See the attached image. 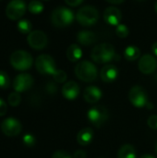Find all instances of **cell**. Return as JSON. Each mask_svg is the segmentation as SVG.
<instances>
[{
    "label": "cell",
    "mask_w": 157,
    "mask_h": 158,
    "mask_svg": "<svg viewBox=\"0 0 157 158\" xmlns=\"http://www.w3.org/2000/svg\"><path fill=\"white\" fill-rule=\"evenodd\" d=\"M91 57L98 64H105L112 60L118 59L115 47L108 43H103L95 45L92 50Z\"/></svg>",
    "instance_id": "obj_1"
},
{
    "label": "cell",
    "mask_w": 157,
    "mask_h": 158,
    "mask_svg": "<svg viewBox=\"0 0 157 158\" xmlns=\"http://www.w3.org/2000/svg\"><path fill=\"white\" fill-rule=\"evenodd\" d=\"M75 74L81 81L85 82H92L97 79L98 71L93 63L88 60H82L76 65Z\"/></svg>",
    "instance_id": "obj_2"
},
{
    "label": "cell",
    "mask_w": 157,
    "mask_h": 158,
    "mask_svg": "<svg viewBox=\"0 0 157 158\" xmlns=\"http://www.w3.org/2000/svg\"><path fill=\"white\" fill-rule=\"evenodd\" d=\"M75 19L74 12L65 6H59L53 10L51 14V22L57 28H65L70 25Z\"/></svg>",
    "instance_id": "obj_3"
},
{
    "label": "cell",
    "mask_w": 157,
    "mask_h": 158,
    "mask_svg": "<svg viewBox=\"0 0 157 158\" xmlns=\"http://www.w3.org/2000/svg\"><path fill=\"white\" fill-rule=\"evenodd\" d=\"M76 19L82 26L94 25L99 19V11L93 6H82L76 13Z\"/></svg>",
    "instance_id": "obj_4"
},
{
    "label": "cell",
    "mask_w": 157,
    "mask_h": 158,
    "mask_svg": "<svg viewBox=\"0 0 157 158\" xmlns=\"http://www.w3.org/2000/svg\"><path fill=\"white\" fill-rule=\"evenodd\" d=\"M32 63L31 55L24 50H17L10 56V64L17 70H27L31 69Z\"/></svg>",
    "instance_id": "obj_5"
},
{
    "label": "cell",
    "mask_w": 157,
    "mask_h": 158,
    "mask_svg": "<svg viewBox=\"0 0 157 158\" xmlns=\"http://www.w3.org/2000/svg\"><path fill=\"white\" fill-rule=\"evenodd\" d=\"M89 121L96 128H101L106 123L109 118V112L106 107L103 106H96L91 107L87 112Z\"/></svg>",
    "instance_id": "obj_6"
},
{
    "label": "cell",
    "mask_w": 157,
    "mask_h": 158,
    "mask_svg": "<svg viewBox=\"0 0 157 158\" xmlns=\"http://www.w3.org/2000/svg\"><path fill=\"white\" fill-rule=\"evenodd\" d=\"M35 67L38 72L43 75H54L56 71V62L49 55H40L35 60Z\"/></svg>",
    "instance_id": "obj_7"
},
{
    "label": "cell",
    "mask_w": 157,
    "mask_h": 158,
    "mask_svg": "<svg viewBox=\"0 0 157 158\" xmlns=\"http://www.w3.org/2000/svg\"><path fill=\"white\" fill-rule=\"evenodd\" d=\"M129 99L130 103L138 108L148 106V96L145 89L140 85L133 86L129 93Z\"/></svg>",
    "instance_id": "obj_8"
},
{
    "label": "cell",
    "mask_w": 157,
    "mask_h": 158,
    "mask_svg": "<svg viewBox=\"0 0 157 158\" xmlns=\"http://www.w3.org/2000/svg\"><path fill=\"white\" fill-rule=\"evenodd\" d=\"M26 4L23 0H11L6 8V15L9 19L18 20L26 12Z\"/></svg>",
    "instance_id": "obj_9"
},
{
    "label": "cell",
    "mask_w": 157,
    "mask_h": 158,
    "mask_svg": "<svg viewBox=\"0 0 157 158\" xmlns=\"http://www.w3.org/2000/svg\"><path fill=\"white\" fill-rule=\"evenodd\" d=\"M27 41L29 45L35 49V50H41L43 49L48 43V39L46 34L42 31H32L29 33L27 37Z\"/></svg>",
    "instance_id": "obj_10"
},
{
    "label": "cell",
    "mask_w": 157,
    "mask_h": 158,
    "mask_svg": "<svg viewBox=\"0 0 157 158\" xmlns=\"http://www.w3.org/2000/svg\"><path fill=\"white\" fill-rule=\"evenodd\" d=\"M21 128L22 127L20 122L14 118H6L1 124L2 132L8 137H14L19 135L21 131Z\"/></svg>",
    "instance_id": "obj_11"
},
{
    "label": "cell",
    "mask_w": 157,
    "mask_h": 158,
    "mask_svg": "<svg viewBox=\"0 0 157 158\" xmlns=\"http://www.w3.org/2000/svg\"><path fill=\"white\" fill-rule=\"evenodd\" d=\"M33 84V78L28 73H21L16 76L13 81V88L18 93L26 92Z\"/></svg>",
    "instance_id": "obj_12"
},
{
    "label": "cell",
    "mask_w": 157,
    "mask_h": 158,
    "mask_svg": "<svg viewBox=\"0 0 157 158\" xmlns=\"http://www.w3.org/2000/svg\"><path fill=\"white\" fill-rule=\"evenodd\" d=\"M138 68L140 71L143 74H151L155 72V70L157 68V60L156 58L149 54L143 55L138 63Z\"/></svg>",
    "instance_id": "obj_13"
},
{
    "label": "cell",
    "mask_w": 157,
    "mask_h": 158,
    "mask_svg": "<svg viewBox=\"0 0 157 158\" xmlns=\"http://www.w3.org/2000/svg\"><path fill=\"white\" fill-rule=\"evenodd\" d=\"M122 14L119 8L116 6H108L104 11L105 21L111 26H118L120 24Z\"/></svg>",
    "instance_id": "obj_14"
},
{
    "label": "cell",
    "mask_w": 157,
    "mask_h": 158,
    "mask_svg": "<svg viewBox=\"0 0 157 158\" xmlns=\"http://www.w3.org/2000/svg\"><path fill=\"white\" fill-rule=\"evenodd\" d=\"M80 92H81V89H80L79 84L73 81H69L66 82L62 87L63 96L66 99L70 100V101L75 100L79 96Z\"/></svg>",
    "instance_id": "obj_15"
},
{
    "label": "cell",
    "mask_w": 157,
    "mask_h": 158,
    "mask_svg": "<svg viewBox=\"0 0 157 158\" xmlns=\"http://www.w3.org/2000/svg\"><path fill=\"white\" fill-rule=\"evenodd\" d=\"M118 76V69L115 65L107 64L104 66L100 72V77L103 81L106 83L113 82Z\"/></svg>",
    "instance_id": "obj_16"
},
{
    "label": "cell",
    "mask_w": 157,
    "mask_h": 158,
    "mask_svg": "<svg viewBox=\"0 0 157 158\" xmlns=\"http://www.w3.org/2000/svg\"><path fill=\"white\" fill-rule=\"evenodd\" d=\"M102 91L96 86H89L83 92V98L87 103L95 104L102 98Z\"/></svg>",
    "instance_id": "obj_17"
},
{
    "label": "cell",
    "mask_w": 157,
    "mask_h": 158,
    "mask_svg": "<svg viewBox=\"0 0 157 158\" xmlns=\"http://www.w3.org/2000/svg\"><path fill=\"white\" fill-rule=\"evenodd\" d=\"M78 42L85 46L94 44L97 40V35L92 31H81L77 35Z\"/></svg>",
    "instance_id": "obj_18"
},
{
    "label": "cell",
    "mask_w": 157,
    "mask_h": 158,
    "mask_svg": "<svg viewBox=\"0 0 157 158\" xmlns=\"http://www.w3.org/2000/svg\"><path fill=\"white\" fill-rule=\"evenodd\" d=\"M93 138V131L91 128L81 129L77 134V142L81 145H88Z\"/></svg>",
    "instance_id": "obj_19"
},
{
    "label": "cell",
    "mask_w": 157,
    "mask_h": 158,
    "mask_svg": "<svg viewBox=\"0 0 157 158\" xmlns=\"http://www.w3.org/2000/svg\"><path fill=\"white\" fill-rule=\"evenodd\" d=\"M66 54H67V58L70 62H77L82 56V50L78 44H72L68 47Z\"/></svg>",
    "instance_id": "obj_20"
},
{
    "label": "cell",
    "mask_w": 157,
    "mask_h": 158,
    "mask_svg": "<svg viewBox=\"0 0 157 158\" xmlns=\"http://www.w3.org/2000/svg\"><path fill=\"white\" fill-rule=\"evenodd\" d=\"M117 158H136L135 148L131 144L122 145L118 152Z\"/></svg>",
    "instance_id": "obj_21"
},
{
    "label": "cell",
    "mask_w": 157,
    "mask_h": 158,
    "mask_svg": "<svg viewBox=\"0 0 157 158\" xmlns=\"http://www.w3.org/2000/svg\"><path fill=\"white\" fill-rule=\"evenodd\" d=\"M124 56L127 60L135 61L141 56V50L135 45H130L125 49Z\"/></svg>",
    "instance_id": "obj_22"
},
{
    "label": "cell",
    "mask_w": 157,
    "mask_h": 158,
    "mask_svg": "<svg viewBox=\"0 0 157 158\" xmlns=\"http://www.w3.org/2000/svg\"><path fill=\"white\" fill-rule=\"evenodd\" d=\"M28 10L32 14L38 15L43 10V5L40 0H31L28 5Z\"/></svg>",
    "instance_id": "obj_23"
},
{
    "label": "cell",
    "mask_w": 157,
    "mask_h": 158,
    "mask_svg": "<svg viewBox=\"0 0 157 158\" xmlns=\"http://www.w3.org/2000/svg\"><path fill=\"white\" fill-rule=\"evenodd\" d=\"M17 27H18V30L19 31H20L21 33H30L31 32V28H32V25L31 23L30 20L28 19H20L18 24H17Z\"/></svg>",
    "instance_id": "obj_24"
},
{
    "label": "cell",
    "mask_w": 157,
    "mask_h": 158,
    "mask_svg": "<svg viewBox=\"0 0 157 158\" xmlns=\"http://www.w3.org/2000/svg\"><path fill=\"white\" fill-rule=\"evenodd\" d=\"M7 100H8V104H9L11 106H18L20 104L21 97H20L19 93L14 92V93H11V94L8 95Z\"/></svg>",
    "instance_id": "obj_25"
},
{
    "label": "cell",
    "mask_w": 157,
    "mask_h": 158,
    "mask_svg": "<svg viewBox=\"0 0 157 158\" xmlns=\"http://www.w3.org/2000/svg\"><path fill=\"white\" fill-rule=\"evenodd\" d=\"M116 33L120 38H126L130 34L129 28L125 24H118L116 28Z\"/></svg>",
    "instance_id": "obj_26"
},
{
    "label": "cell",
    "mask_w": 157,
    "mask_h": 158,
    "mask_svg": "<svg viewBox=\"0 0 157 158\" xmlns=\"http://www.w3.org/2000/svg\"><path fill=\"white\" fill-rule=\"evenodd\" d=\"M9 86H10V79L8 75L5 71L0 70V88L7 89Z\"/></svg>",
    "instance_id": "obj_27"
},
{
    "label": "cell",
    "mask_w": 157,
    "mask_h": 158,
    "mask_svg": "<svg viewBox=\"0 0 157 158\" xmlns=\"http://www.w3.org/2000/svg\"><path fill=\"white\" fill-rule=\"evenodd\" d=\"M53 78L54 80L58 82V83H63L65 82V81L67 80V74L64 70H61V69H56V71L54 73L53 75Z\"/></svg>",
    "instance_id": "obj_28"
},
{
    "label": "cell",
    "mask_w": 157,
    "mask_h": 158,
    "mask_svg": "<svg viewBox=\"0 0 157 158\" xmlns=\"http://www.w3.org/2000/svg\"><path fill=\"white\" fill-rule=\"evenodd\" d=\"M22 142L26 146H33L36 143V140L33 135L31 134H25L22 138Z\"/></svg>",
    "instance_id": "obj_29"
},
{
    "label": "cell",
    "mask_w": 157,
    "mask_h": 158,
    "mask_svg": "<svg viewBox=\"0 0 157 158\" xmlns=\"http://www.w3.org/2000/svg\"><path fill=\"white\" fill-rule=\"evenodd\" d=\"M52 158H72V157H71V156H70L68 152H66V151H64V150H58V151H56V152L53 154Z\"/></svg>",
    "instance_id": "obj_30"
},
{
    "label": "cell",
    "mask_w": 157,
    "mask_h": 158,
    "mask_svg": "<svg viewBox=\"0 0 157 158\" xmlns=\"http://www.w3.org/2000/svg\"><path fill=\"white\" fill-rule=\"evenodd\" d=\"M147 124L152 130H157V115L151 116L147 120Z\"/></svg>",
    "instance_id": "obj_31"
},
{
    "label": "cell",
    "mask_w": 157,
    "mask_h": 158,
    "mask_svg": "<svg viewBox=\"0 0 157 158\" xmlns=\"http://www.w3.org/2000/svg\"><path fill=\"white\" fill-rule=\"evenodd\" d=\"M6 110H7V106H6V104L5 103L4 100H2L0 98V117L6 115Z\"/></svg>",
    "instance_id": "obj_32"
},
{
    "label": "cell",
    "mask_w": 157,
    "mask_h": 158,
    "mask_svg": "<svg viewBox=\"0 0 157 158\" xmlns=\"http://www.w3.org/2000/svg\"><path fill=\"white\" fill-rule=\"evenodd\" d=\"M64 1L69 6H78L83 2V0H64Z\"/></svg>",
    "instance_id": "obj_33"
},
{
    "label": "cell",
    "mask_w": 157,
    "mask_h": 158,
    "mask_svg": "<svg viewBox=\"0 0 157 158\" xmlns=\"http://www.w3.org/2000/svg\"><path fill=\"white\" fill-rule=\"evenodd\" d=\"M87 157V154L85 153V151L83 150H77L74 155L73 158H86Z\"/></svg>",
    "instance_id": "obj_34"
},
{
    "label": "cell",
    "mask_w": 157,
    "mask_h": 158,
    "mask_svg": "<svg viewBox=\"0 0 157 158\" xmlns=\"http://www.w3.org/2000/svg\"><path fill=\"white\" fill-rule=\"evenodd\" d=\"M106 2L110 3V4H114V5H118V4H121L123 3L125 0H105Z\"/></svg>",
    "instance_id": "obj_35"
},
{
    "label": "cell",
    "mask_w": 157,
    "mask_h": 158,
    "mask_svg": "<svg viewBox=\"0 0 157 158\" xmlns=\"http://www.w3.org/2000/svg\"><path fill=\"white\" fill-rule=\"evenodd\" d=\"M152 51H153V53L155 54V56H157V42L153 44V46H152Z\"/></svg>",
    "instance_id": "obj_36"
},
{
    "label": "cell",
    "mask_w": 157,
    "mask_h": 158,
    "mask_svg": "<svg viewBox=\"0 0 157 158\" xmlns=\"http://www.w3.org/2000/svg\"><path fill=\"white\" fill-rule=\"evenodd\" d=\"M140 158H155L154 156H152V155H148V154H146V155H143V156H142Z\"/></svg>",
    "instance_id": "obj_37"
},
{
    "label": "cell",
    "mask_w": 157,
    "mask_h": 158,
    "mask_svg": "<svg viewBox=\"0 0 157 158\" xmlns=\"http://www.w3.org/2000/svg\"><path fill=\"white\" fill-rule=\"evenodd\" d=\"M155 11H156L157 13V0L156 2H155Z\"/></svg>",
    "instance_id": "obj_38"
},
{
    "label": "cell",
    "mask_w": 157,
    "mask_h": 158,
    "mask_svg": "<svg viewBox=\"0 0 157 158\" xmlns=\"http://www.w3.org/2000/svg\"><path fill=\"white\" fill-rule=\"evenodd\" d=\"M155 153H156V155H157V143H156V145H155Z\"/></svg>",
    "instance_id": "obj_39"
},
{
    "label": "cell",
    "mask_w": 157,
    "mask_h": 158,
    "mask_svg": "<svg viewBox=\"0 0 157 158\" xmlns=\"http://www.w3.org/2000/svg\"><path fill=\"white\" fill-rule=\"evenodd\" d=\"M138 1H144V0H138Z\"/></svg>",
    "instance_id": "obj_40"
}]
</instances>
